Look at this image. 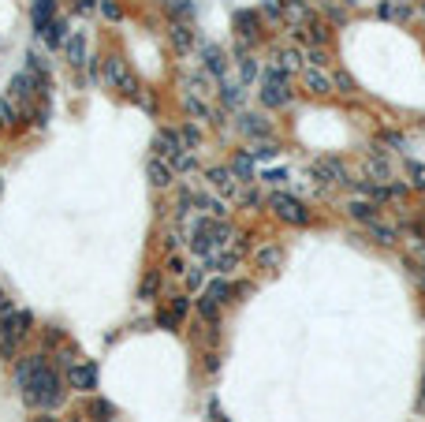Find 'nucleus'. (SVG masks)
<instances>
[{"label": "nucleus", "instance_id": "40", "mask_svg": "<svg viewBox=\"0 0 425 422\" xmlns=\"http://www.w3.org/2000/svg\"><path fill=\"white\" fill-rule=\"evenodd\" d=\"M183 146H187V150H194V146H198L202 143V131H198V127H194V124H187V127H183Z\"/></svg>", "mask_w": 425, "mask_h": 422}, {"label": "nucleus", "instance_id": "45", "mask_svg": "<svg viewBox=\"0 0 425 422\" xmlns=\"http://www.w3.org/2000/svg\"><path fill=\"white\" fill-rule=\"evenodd\" d=\"M380 138H385L388 146H396V150H407V138H403V135H396V131H385Z\"/></svg>", "mask_w": 425, "mask_h": 422}, {"label": "nucleus", "instance_id": "6", "mask_svg": "<svg viewBox=\"0 0 425 422\" xmlns=\"http://www.w3.org/2000/svg\"><path fill=\"white\" fill-rule=\"evenodd\" d=\"M310 176L318 180V183H343V187L351 183V180H347V168H343L336 157H321V161H313Z\"/></svg>", "mask_w": 425, "mask_h": 422}, {"label": "nucleus", "instance_id": "41", "mask_svg": "<svg viewBox=\"0 0 425 422\" xmlns=\"http://www.w3.org/2000/svg\"><path fill=\"white\" fill-rule=\"evenodd\" d=\"M261 12H265L269 19H283L288 8H283V0H265V4H261Z\"/></svg>", "mask_w": 425, "mask_h": 422}, {"label": "nucleus", "instance_id": "31", "mask_svg": "<svg viewBox=\"0 0 425 422\" xmlns=\"http://www.w3.org/2000/svg\"><path fill=\"white\" fill-rule=\"evenodd\" d=\"M366 228H369V235H373L377 243H385V247H388V243H396V228H388V224H380V221H369Z\"/></svg>", "mask_w": 425, "mask_h": 422}, {"label": "nucleus", "instance_id": "3", "mask_svg": "<svg viewBox=\"0 0 425 422\" xmlns=\"http://www.w3.org/2000/svg\"><path fill=\"white\" fill-rule=\"evenodd\" d=\"M101 79L108 86H116V90H124L127 97H138V82H135V75H131V68H127L124 57H108L101 64Z\"/></svg>", "mask_w": 425, "mask_h": 422}, {"label": "nucleus", "instance_id": "25", "mask_svg": "<svg viewBox=\"0 0 425 422\" xmlns=\"http://www.w3.org/2000/svg\"><path fill=\"white\" fill-rule=\"evenodd\" d=\"M258 71H261V68H258V60L243 49V57H239V82H243V86H246V82H254V79H258Z\"/></svg>", "mask_w": 425, "mask_h": 422}, {"label": "nucleus", "instance_id": "32", "mask_svg": "<svg viewBox=\"0 0 425 422\" xmlns=\"http://www.w3.org/2000/svg\"><path fill=\"white\" fill-rule=\"evenodd\" d=\"M280 258H283L280 247H261V251H258V265H261V269H276Z\"/></svg>", "mask_w": 425, "mask_h": 422}, {"label": "nucleus", "instance_id": "27", "mask_svg": "<svg viewBox=\"0 0 425 422\" xmlns=\"http://www.w3.org/2000/svg\"><path fill=\"white\" fill-rule=\"evenodd\" d=\"M366 176H377V180H388V176H392V172H388V161L380 157V150L366 157Z\"/></svg>", "mask_w": 425, "mask_h": 422}, {"label": "nucleus", "instance_id": "7", "mask_svg": "<svg viewBox=\"0 0 425 422\" xmlns=\"http://www.w3.org/2000/svg\"><path fill=\"white\" fill-rule=\"evenodd\" d=\"M209 183L221 194H228V198H243V180L232 168H209Z\"/></svg>", "mask_w": 425, "mask_h": 422}, {"label": "nucleus", "instance_id": "30", "mask_svg": "<svg viewBox=\"0 0 425 422\" xmlns=\"http://www.w3.org/2000/svg\"><path fill=\"white\" fill-rule=\"evenodd\" d=\"M306 30H310V41H313V45H329V38H332L329 23H321V19H310Z\"/></svg>", "mask_w": 425, "mask_h": 422}, {"label": "nucleus", "instance_id": "8", "mask_svg": "<svg viewBox=\"0 0 425 422\" xmlns=\"http://www.w3.org/2000/svg\"><path fill=\"white\" fill-rule=\"evenodd\" d=\"M168 41L179 52H191L194 45H198V30H194L191 23H183V19H172V23H168Z\"/></svg>", "mask_w": 425, "mask_h": 422}, {"label": "nucleus", "instance_id": "23", "mask_svg": "<svg viewBox=\"0 0 425 422\" xmlns=\"http://www.w3.org/2000/svg\"><path fill=\"white\" fill-rule=\"evenodd\" d=\"M232 172L239 180H254V157H250V150H243V154H235V161H232Z\"/></svg>", "mask_w": 425, "mask_h": 422}, {"label": "nucleus", "instance_id": "43", "mask_svg": "<svg viewBox=\"0 0 425 422\" xmlns=\"http://www.w3.org/2000/svg\"><path fill=\"white\" fill-rule=\"evenodd\" d=\"M12 124H15L12 105H8V101H0V131H4V127H12Z\"/></svg>", "mask_w": 425, "mask_h": 422}, {"label": "nucleus", "instance_id": "33", "mask_svg": "<svg viewBox=\"0 0 425 422\" xmlns=\"http://www.w3.org/2000/svg\"><path fill=\"white\" fill-rule=\"evenodd\" d=\"M198 314L205 321H213V326H216V318H221V303H213L209 296H198Z\"/></svg>", "mask_w": 425, "mask_h": 422}, {"label": "nucleus", "instance_id": "5", "mask_svg": "<svg viewBox=\"0 0 425 422\" xmlns=\"http://www.w3.org/2000/svg\"><path fill=\"white\" fill-rule=\"evenodd\" d=\"M183 150H187V146H183V135L176 131V127H161L157 138H154V154L165 157V161H176Z\"/></svg>", "mask_w": 425, "mask_h": 422}, {"label": "nucleus", "instance_id": "19", "mask_svg": "<svg viewBox=\"0 0 425 422\" xmlns=\"http://www.w3.org/2000/svg\"><path fill=\"white\" fill-rule=\"evenodd\" d=\"M41 38H45L52 49H57V45H68V23H64V19H52V23L41 30Z\"/></svg>", "mask_w": 425, "mask_h": 422}, {"label": "nucleus", "instance_id": "39", "mask_svg": "<svg viewBox=\"0 0 425 422\" xmlns=\"http://www.w3.org/2000/svg\"><path fill=\"white\" fill-rule=\"evenodd\" d=\"M157 284H161V277H157V273H149L146 280H142V291H138V299H154V296H157Z\"/></svg>", "mask_w": 425, "mask_h": 422}, {"label": "nucleus", "instance_id": "20", "mask_svg": "<svg viewBox=\"0 0 425 422\" xmlns=\"http://www.w3.org/2000/svg\"><path fill=\"white\" fill-rule=\"evenodd\" d=\"M52 12H57V0H34V27H38V34L52 23Z\"/></svg>", "mask_w": 425, "mask_h": 422}, {"label": "nucleus", "instance_id": "17", "mask_svg": "<svg viewBox=\"0 0 425 422\" xmlns=\"http://www.w3.org/2000/svg\"><path fill=\"white\" fill-rule=\"evenodd\" d=\"M243 97H246V90H243V82H235V79H221V101L228 105V109H239L243 105Z\"/></svg>", "mask_w": 425, "mask_h": 422}, {"label": "nucleus", "instance_id": "1", "mask_svg": "<svg viewBox=\"0 0 425 422\" xmlns=\"http://www.w3.org/2000/svg\"><path fill=\"white\" fill-rule=\"evenodd\" d=\"M27 404L30 407H57L64 400V388H60V374L52 366H41V370L30 377V385L23 388Z\"/></svg>", "mask_w": 425, "mask_h": 422}, {"label": "nucleus", "instance_id": "11", "mask_svg": "<svg viewBox=\"0 0 425 422\" xmlns=\"http://www.w3.org/2000/svg\"><path fill=\"white\" fill-rule=\"evenodd\" d=\"M239 131L250 135V138H261V143H269V138H272L269 120H265V116H254V112H243V116H239Z\"/></svg>", "mask_w": 425, "mask_h": 422}, {"label": "nucleus", "instance_id": "49", "mask_svg": "<svg viewBox=\"0 0 425 422\" xmlns=\"http://www.w3.org/2000/svg\"><path fill=\"white\" fill-rule=\"evenodd\" d=\"M168 273H183V258H179V254L168 258Z\"/></svg>", "mask_w": 425, "mask_h": 422}, {"label": "nucleus", "instance_id": "50", "mask_svg": "<svg viewBox=\"0 0 425 422\" xmlns=\"http://www.w3.org/2000/svg\"><path fill=\"white\" fill-rule=\"evenodd\" d=\"M336 86H343V94H351V90H355V82L347 79V75H336Z\"/></svg>", "mask_w": 425, "mask_h": 422}, {"label": "nucleus", "instance_id": "4", "mask_svg": "<svg viewBox=\"0 0 425 422\" xmlns=\"http://www.w3.org/2000/svg\"><path fill=\"white\" fill-rule=\"evenodd\" d=\"M269 205L276 210V217H280V221L299 224V228H302V224H310V210H306V202H299L295 194H283V191H276V194L269 198Z\"/></svg>", "mask_w": 425, "mask_h": 422}, {"label": "nucleus", "instance_id": "21", "mask_svg": "<svg viewBox=\"0 0 425 422\" xmlns=\"http://www.w3.org/2000/svg\"><path fill=\"white\" fill-rule=\"evenodd\" d=\"M205 296H209L213 303H221V307H224V303L235 296V284H232V280H224V277H221V280H213V284L205 288Z\"/></svg>", "mask_w": 425, "mask_h": 422}, {"label": "nucleus", "instance_id": "13", "mask_svg": "<svg viewBox=\"0 0 425 422\" xmlns=\"http://www.w3.org/2000/svg\"><path fill=\"white\" fill-rule=\"evenodd\" d=\"M235 30H239V41L243 49H250L258 41V12H239L235 15Z\"/></svg>", "mask_w": 425, "mask_h": 422}, {"label": "nucleus", "instance_id": "48", "mask_svg": "<svg viewBox=\"0 0 425 422\" xmlns=\"http://www.w3.org/2000/svg\"><path fill=\"white\" fill-rule=\"evenodd\" d=\"M265 180H269V183H283V180H288V172H280V168H269V172H265Z\"/></svg>", "mask_w": 425, "mask_h": 422}, {"label": "nucleus", "instance_id": "12", "mask_svg": "<svg viewBox=\"0 0 425 422\" xmlns=\"http://www.w3.org/2000/svg\"><path fill=\"white\" fill-rule=\"evenodd\" d=\"M34 86H45V79L34 75V71H19L12 79V94L19 97V101H30V97H34Z\"/></svg>", "mask_w": 425, "mask_h": 422}, {"label": "nucleus", "instance_id": "24", "mask_svg": "<svg viewBox=\"0 0 425 422\" xmlns=\"http://www.w3.org/2000/svg\"><path fill=\"white\" fill-rule=\"evenodd\" d=\"M380 19H407L410 15V4H403V0H380Z\"/></svg>", "mask_w": 425, "mask_h": 422}, {"label": "nucleus", "instance_id": "57", "mask_svg": "<svg viewBox=\"0 0 425 422\" xmlns=\"http://www.w3.org/2000/svg\"><path fill=\"white\" fill-rule=\"evenodd\" d=\"M422 12H425V4H422Z\"/></svg>", "mask_w": 425, "mask_h": 422}, {"label": "nucleus", "instance_id": "26", "mask_svg": "<svg viewBox=\"0 0 425 422\" xmlns=\"http://www.w3.org/2000/svg\"><path fill=\"white\" fill-rule=\"evenodd\" d=\"M235 262H239V251H216V254L209 258V265L216 269V273H232Z\"/></svg>", "mask_w": 425, "mask_h": 422}, {"label": "nucleus", "instance_id": "16", "mask_svg": "<svg viewBox=\"0 0 425 422\" xmlns=\"http://www.w3.org/2000/svg\"><path fill=\"white\" fill-rule=\"evenodd\" d=\"M41 366H45V355H27V359L15 366V385H19V388H27V385H30V377H34Z\"/></svg>", "mask_w": 425, "mask_h": 422}, {"label": "nucleus", "instance_id": "34", "mask_svg": "<svg viewBox=\"0 0 425 422\" xmlns=\"http://www.w3.org/2000/svg\"><path fill=\"white\" fill-rule=\"evenodd\" d=\"M168 12L176 19H183V23H191V19H194V4H191V0H168Z\"/></svg>", "mask_w": 425, "mask_h": 422}, {"label": "nucleus", "instance_id": "51", "mask_svg": "<svg viewBox=\"0 0 425 422\" xmlns=\"http://www.w3.org/2000/svg\"><path fill=\"white\" fill-rule=\"evenodd\" d=\"M94 8V0H75V12H90Z\"/></svg>", "mask_w": 425, "mask_h": 422}, {"label": "nucleus", "instance_id": "46", "mask_svg": "<svg viewBox=\"0 0 425 422\" xmlns=\"http://www.w3.org/2000/svg\"><path fill=\"white\" fill-rule=\"evenodd\" d=\"M101 15L105 19H119V4L116 0H101Z\"/></svg>", "mask_w": 425, "mask_h": 422}, {"label": "nucleus", "instance_id": "54", "mask_svg": "<svg viewBox=\"0 0 425 422\" xmlns=\"http://www.w3.org/2000/svg\"><path fill=\"white\" fill-rule=\"evenodd\" d=\"M0 307H4V291H0Z\"/></svg>", "mask_w": 425, "mask_h": 422}, {"label": "nucleus", "instance_id": "14", "mask_svg": "<svg viewBox=\"0 0 425 422\" xmlns=\"http://www.w3.org/2000/svg\"><path fill=\"white\" fill-rule=\"evenodd\" d=\"M302 86H306V94H332L336 79H329L321 68H306L302 71Z\"/></svg>", "mask_w": 425, "mask_h": 422}, {"label": "nucleus", "instance_id": "29", "mask_svg": "<svg viewBox=\"0 0 425 422\" xmlns=\"http://www.w3.org/2000/svg\"><path fill=\"white\" fill-rule=\"evenodd\" d=\"M183 109H187V116H202V120H209V105H205L202 101V94L198 97H194V94H187V97H183Z\"/></svg>", "mask_w": 425, "mask_h": 422}, {"label": "nucleus", "instance_id": "18", "mask_svg": "<svg viewBox=\"0 0 425 422\" xmlns=\"http://www.w3.org/2000/svg\"><path fill=\"white\" fill-rule=\"evenodd\" d=\"M347 213H351L355 221H362V224H369V221H377V202H366V198H355L351 205H347Z\"/></svg>", "mask_w": 425, "mask_h": 422}, {"label": "nucleus", "instance_id": "35", "mask_svg": "<svg viewBox=\"0 0 425 422\" xmlns=\"http://www.w3.org/2000/svg\"><path fill=\"white\" fill-rule=\"evenodd\" d=\"M90 415H94L97 422H108V419L116 415V407L108 404V400H94V404H90Z\"/></svg>", "mask_w": 425, "mask_h": 422}, {"label": "nucleus", "instance_id": "44", "mask_svg": "<svg viewBox=\"0 0 425 422\" xmlns=\"http://www.w3.org/2000/svg\"><path fill=\"white\" fill-rule=\"evenodd\" d=\"M157 326H161V329H176V326H179V318L165 310V314H157Z\"/></svg>", "mask_w": 425, "mask_h": 422}, {"label": "nucleus", "instance_id": "55", "mask_svg": "<svg viewBox=\"0 0 425 422\" xmlns=\"http://www.w3.org/2000/svg\"><path fill=\"white\" fill-rule=\"evenodd\" d=\"M422 411H425V396H422Z\"/></svg>", "mask_w": 425, "mask_h": 422}, {"label": "nucleus", "instance_id": "2", "mask_svg": "<svg viewBox=\"0 0 425 422\" xmlns=\"http://www.w3.org/2000/svg\"><path fill=\"white\" fill-rule=\"evenodd\" d=\"M288 79H291V75L283 71V68H276V64L261 71V90H258V97H261V105H265V109H283V105L291 101Z\"/></svg>", "mask_w": 425, "mask_h": 422}, {"label": "nucleus", "instance_id": "28", "mask_svg": "<svg viewBox=\"0 0 425 422\" xmlns=\"http://www.w3.org/2000/svg\"><path fill=\"white\" fill-rule=\"evenodd\" d=\"M68 57H71L75 68H82V64H86V38L82 34H71L68 38Z\"/></svg>", "mask_w": 425, "mask_h": 422}, {"label": "nucleus", "instance_id": "22", "mask_svg": "<svg viewBox=\"0 0 425 422\" xmlns=\"http://www.w3.org/2000/svg\"><path fill=\"white\" fill-rule=\"evenodd\" d=\"M272 64H276V68H283L288 75H295V71L302 68V57H299V49H280Z\"/></svg>", "mask_w": 425, "mask_h": 422}, {"label": "nucleus", "instance_id": "36", "mask_svg": "<svg viewBox=\"0 0 425 422\" xmlns=\"http://www.w3.org/2000/svg\"><path fill=\"white\" fill-rule=\"evenodd\" d=\"M250 157H261V161H272V157H276V146H272V138H269V143H254V146H250Z\"/></svg>", "mask_w": 425, "mask_h": 422}, {"label": "nucleus", "instance_id": "42", "mask_svg": "<svg viewBox=\"0 0 425 422\" xmlns=\"http://www.w3.org/2000/svg\"><path fill=\"white\" fill-rule=\"evenodd\" d=\"M187 288H205V269L202 265H194L187 273Z\"/></svg>", "mask_w": 425, "mask_h": 422}, {"label": "nucleus", "instance_id": "53", "mask_svg": "<svg viewBox=\"0 0 425 422\" xmlns=\"http://www.w3.org/2000/svg\"><path fill=\"white\" fill-rule=\"evenodd\" d=\"M38 422H57V419H49V415H45V419H38Z\"/></svg>", "mask_w": 425, "mask_h": 422}, {"label": "nucleus", "instance_id": "56", "mask_svg": "<svg viewBox=\"0 0 425 422\" xmlns=\"http://www.w3.org/2000/svg\"><path fill=\"white\" fill-rule=\"evenodd\" d=\"M403 4H410V0H403Z\"/></svg>", "mask_w": 425, "mask_h": 422}, {"label": "nucleus", "instance_id": "52", "mask_svg": "<svg viewBox=\"0 0 425 422\" xmlns=\"http://www.w3.org/2000/svg\"><path fill=\"white\" fill-rule=\"evenodd\" d=\"M343 4H351V8H362V4H373V0H343Z\"/></svg>", "mask_w": 425, "mask_h": 422}, {"label": "nucleus", "instance_id": "37", "mask_svg": "<svg viewBox=\"0 0 425 422\" xmlns=\"http://www.w3.org/2000/svg\"><path fill=\"white\" fill-rule=\"evenodd\" d=\"M172 165H176V172H191L194 165H198V157H194V150H183V154L172 161Z\"/></svg>", "mask_w": 425, "mask_h": 422}, {"label": "nucleus", "instance_id": "47", "mask_svg": "<svg viewBox=\"0 0 425 422\" xmlns=\"http://www.w3.org/2000/svg\"><path fill=\"white\" fill-rule=\"evenodd\" d=\"M187 310H191V303L183 299V296H179V299H172V314H176V318H183Z\"/></svg>", "mask_w": 425, "mask_h": 422}, {"label": "nucleus", "instance_id": "10", "mask_svg": "<svg viewBox=\"0 0 425 422\" xmlns=\"http://www.w3.org/2000/svg\"><path fill=\"white\" fill-rule=\"evenodd\" d=\"M68 381H71V388H79V393H90V388H97V366L94 363H75L68 370Z\"/></svg>", "mask_w": 425, "mask_h": 422}, {"label": "nucleus", "instance_id": "15", "mask_svg": "<svg viewBox=\"0 0 425 422\" xmlns=\"http://www.w3.org/2000/svg\"><path fill=\"white\" fill-rule=\"evenodd\" d=\"M202 64H205V71H209V75H216V79H224V75H228V60H224L221 45H202Z\"/></svg>", "mask_w": 425, "mask_h": 422}, {"label": "nucleus", "instance_id": "38", "mask_svg": "<svg viewBox=\"0 0 425 422\" xmlns=\"http://www.w3.org/2000/svg\"><path fill=\"white\" fill-rule=\"evenodd\" d=\"M306 60H310V68H325V64H329V52H325V45H310Z\"/></svg>", "mask_w": 425, "mask_h": 422}, {"label": "nucleus", "instance_id": "9", "mask_svg": "<svg viewBox=\"0 0 425 422\" xmlns=\"http://www.w3.org/2000/svg\"><path fill=\"white\" fill-rule=\"evenodd\" d=\"M146 172H149V183H154V187H172V183H176V165L165 157H149Z\"/></svg>", "mask_w": 425, "mask_h": 422}]
</instances>
